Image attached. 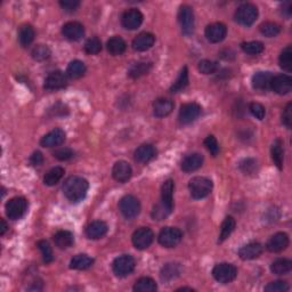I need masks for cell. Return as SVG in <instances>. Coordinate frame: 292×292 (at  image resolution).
I'll return each mask as SVG.
<instances>
[{
  "instance_id": "40",
  "label": "cell",
  "mask_w": 292,
  "mask_h": 292,
  "mask_svg": "<svg viewBox=\"0 0 292 292\" xmlns=\"http://www.w3.org/2000/svg\"><path fill=\"white\" fill-rule=\"evenodd\" d=\"M235 229V219L233 217H226L224 219V222L222 223L221 226V233H219V242H224L226 238L230 237V235L233 233V231Z\"/></svg>"
},
{
  "instance_id": "32",
  "label": "cell",
  "mask_w": 292,
  "mask_h": 292,
  "mask_svg": "<svg viewBox=\"0 0 292 292\" xmlns=\"http://www.w3.org/2000/svg\"><path fill=\"white\" fill-rule=\"evenodd\" d=\"M180 273H181V267L179 264H176V263L166 264L161 269V280L168 282V281H172L174 279L178 278V276L180 275Z\"/></svg>"
},
{
  "instance_id": "24",
  "label": "cell",
  "mask_w": 292,
  "mask_h": 292,
  "mask_svg": "<svg viewBox=\"0 0 292 292\" xmlns=\"http://www.w3.org/2000/svg\"><path fill=\"white\" fill-rule=\"evenodd\" d=\"M263 253V246L257 242L249 243L238 250V256L243 260H252L259 257Z\"/></svg>"
},
{
  "instance_id": "11",
  "label": "cell",
  "mask_w": 292,
  "mask_h": 292,
  "mask_svg": "<svg viewBox=\"0 0 292 292\" xmlns=\"http://www.w3.org/2000/svg\"><path fill=\"white\" fill-rule=\"evenodd\" d=\"M201 112H202V108L199 104L186 103L181 105L178 119H179V122L183 124L192 123L193 121H195L200 117Z\"/></svg>"
},
{
  "instance_id": "34",
  "label": "cell",
  "mask_w": 292,
  "mask_h": 292,
  "mask_svg": "<svg viewBox=\"0 0 292 292\" xmlns=\"http://www.w3.org/2000/svg\"><path fill=\"white\" fill-rule=\"evenodd\" d=\"M35 30L31 25H22L18 30V41H20L21 46L28 47L29 45H31L32 41L35 40Z\"/></svg>"
},
{
  "instance_id": "15",
  "label": "cell",
  "mask_w": 292,
  "mask_h": 292,
  "mask_svg": "<svg viewBox=\"0 0 292 292\" xmlns=\"http://www.w3.org/2000/svg\"><path fill=\"white\" fill-rule=\"evenodd\" d=\"M64 140H65V131L60 128H56L41 138L40 145L44 147H55L62 145Z\"/></svg>"
},
{
  "instance_id": "22",
  "label": "cell",
  "mask_w": 292,
  "mask_h": 292,
  "mask_svg": "<svg viewBox=\"0 0 292 292\" xmlns=\"http://www.w3.org/2000/svg\"><path fill=\"white\" fill-rule=\"evenodd\" d=\"M109 227L106 225V223L103 221H95L90 223L86 229V235L88 238H92V240H98V238H102L105 236L106 233H108Z\"/></svg>"
},
{
  "instance_id": "45",
  "label": "cell",
  "mask_w": 292,
  "mask_h": 292,
  "mask_svg": "<svg viewBox=\"0 0 292 292\" xmlns=\"http://www.w3.org/2000/svg\"><path fill=\"white\" fill-rule=\"evenodd\" d=\"M37 246H38V249L40 250L41 255H43L45 263L49 264V263H52L53 260H54V256H53L52 246H51V244L48 243V241L41 240V241L38 242Z\"/></svg>"
},
{
  "instance_id": "37",
  "label": "cell",
  "mask_w": 292,
  "mask_h": 292,
  "mask_svg": "<svg viewBox=\"0 0 292 292\" xmlns=\"http://www.w3.org/2000/svg\"><path fill=\"white\" fill-rule=\"evenodd\" d=\"M64 169L62 167H54L45 175L44 177V183L47 185V186H54L58 183V181L62 179L64 176Z\"/></svg>"
},
{
  "instance_id": "13",
  "label": "cell",
  "mask_w": 292,
  "mask_h": 292,
  "mask_svg": "<svg viewBox=\"0 0 292 292\" xmlns=\"http://www.w3.org/2000/svg\"><path fill=\"white\" fill-rule=\"evenodd\" d=\"M271 88L279 95H287L292 89V79L287 74H279L272 78Z\"/></svg>"
},
{
  "instance_id": "46",
  "label": "cell",
  "mask_w": 292,
  "mask_h": 292,
  "mask_svg": "<svg viewBox=\"0 0 292 292\" xmlns=\"http://www.w3.org/2000/svg\"><path fill=\"white\" fill-rule=\"evenodd\" d=\"M85 51L89 55H96L102 51V43L101 40L96 37L90 38L86 41L85 44Z\"/></svg>"
},
{
  "instance_id": "12",
  "label": "cell",
  "mask_w": 292,
  "mask_h": 292,
  "mask_svg": "<svg viewBox=\"0 0 292 292\" xmlns=\"http://www.w3.org/2000/svg\"><path fill=\"white\" fill-rule=\"evenodd\" d=\"M143 14L140 10L136 8H131L126 10L122 14V17H121V23L122 26L127 30H136L138 29L143 23Z\"/></svg>"
},
{
  "instance_id": "42",
  "label": "cell",
  "mask_w": 292,
  "mask_h": 292,
  "mask_svg": "<svg viewBox=\"0 0 292 292\" xmlns=\"http://www.w3.org/2000/svg\"><path fill=\"white\" fill-rule=\"evenodd\" d=\"M31 55L33 59L38 60V62H43V60H46L51 58L52 52L46 45H38V46L32 49Z\"/></svg>"
},
{
  "instance_id": "29",
  "label": "cell",
  "mask_w": 292,
  "mask_h": 292,
  "mask_svg": "<svg viewBox=\"0 0 292 292\" xmlns=\"http://www.w3.org/2000/svg\"><path fill=\"white\" fill-rule=\"evenodd\" d=\"M54 242L58 248L67 249L74 243V236L70 231H58L54 235Z\"/></svg>"
},
{
  "instance_id": "58",
  "label": "cell",
  "mask_w": 292,
  "mask_h": 292,
  "mask_svg": "<svg viewBox=\"0 0 292 292\" xmlns=\"http://www.w3.org/2000/svg\"><path fill=\"white\" fill-rule=\"evenodd\" d=\"M8 230V226H7L6 222L1 219V227H0V235H3L6 233V231Z\"/></svg>"
},
{
  "instance_id": "57",
  "label": "cell",
  "mask_w": 292,
  "mask_h": 292,
  "mask_svg": "<svg viewBox=\"0 0 292 292\" xmlns=\"http://www.w3.org/2000/svg\"><path fill=\"white\" fill-rule=\"evenodd\" d=\"M281 12H282V15H284L287 18H289L291 16V13H292V5L291 2H284L282 5V9H281Z\"/></svg>"
},
{
  "instance_id": "18",
  "label": "cell",
  "mask_w": 292,
  "mask_h": 292,
  "mask_svg": "<svg viewBox=\"0 0 292 292\" xmlns=\"http://www.w3.org/2000/svg\"><path fill=\"white\" fill-rule=\"evenodd\" d=\"M62 33L67 40L77 41L80 40L85 35V28L79 22H67L66 24L63 25Z\"/></svg>"
},
{
  "instance_id": "21",
  "label": "cell",
  "mask_w": 292,
  "mask_h": 292,
  "mask_svg": "<svg viewBox=\"0 0 292 292\" xmlns=\"http://www.w3.org/2000/svg\"><path fill=\"white\" fill-rule=\"evenodd\" d=\"M174 189H175V183L172 179L166 180L161 187V203L169 211H173L174 208Z\"/></svg>"
},
{
  "instance_id": "59",
  "label": "cell",
  "mask_w": 292,
  "mask_h": 292,
  "mask_svg": "<svg viewBox=\"0 0 292 292\" xmlns=\"http://www.w3.org/2000/svg\"><path fill=\"white\" fill-rule=\"evenodd\" d=\"M194 291L193 289H191V288H180V289H178L177 291Z\"/></svg>"
},
{
  "instance_id": "9",
  "label": "cell",
  "mask_w": 292,
  "mask_h": 292,
  "mask_svg": "<svg viewBox=\"0 0 292 292\" xmlns=\"http://www.w3.org/2000/svg\"><path fill=\"white\" fill-rule=\"evenodd\" d=\"M119 209L123 217L132 219L137 217L140 212V203L137 198L134 195H124L119 202Z\"/></svg>"
},
{
  "instance_id": "26",
  "label": "cell",
  "mask_w": 292,
  "mask_h": 292,
  "mask_svg": "<svg viewBox=\"0 0 292 292\" xmlns=\"http://www.w3.org/2000/svg\"><path fill=\"white\" fill-rule=\"evenodd\" d=\"M155 154H157V151L151 144H143L135 151V160L140 164H146L152 160Z\"/></svg>"
},
{
  "instance_id": "17",
  "label": "cell",
  "mask_w": 292,
  "mask_h": 292,
  "mask_svg": "<svg viewBox=\"0 0 292 292\" xmlns=\"http://www.w3.org/2000/svg\"><path fill=\"white\" fill-rule=\"evenodd\" d=\"M132 175L130 165L126 161H117L112 168V176L119 183H126Z\"/></svg>"
},
{
  "instance_id": "23",
  "label": "cell",
  "mask_w": 292,
  "mask_h": 292,
  "mask_svg": "<svg viewBox=\"0 0 292 292\" xmlns=\"http://www.w3.org/2000/svg\"><path fill=\"white\" fill-rule=\"evenodd\" d=\"M203 165V157L199 153H192L186 155L181 161V170L185 173H192L201 168Z\"/></svg>"
},
{
  "instance_id": "47",
  "label": "cell",
  "mask_w": 292,
  "mask_h": 292,
  "mask_svg": "<svg viewBox=\"0 0 292 292\" xmlns=\"http://www.w3.org/2000/svg\"><path fill=\"white\" fill-rule=\"evenodd\" d=\"M198 69L201 73H203V74H212L218 70V63L214 62V60H210V59L200 60Z\"/></svg>"
},
{
  "instance_id": "41",
  "label": "cell",
  "mask_w": 292,
  "mask_h": 292,
  "mask_svg": "<svg viewBox=\"0 0 292 292\" xmlns=\"http://www.w3.org/2000/svg\"><path fill=\"white\" fill-rule=\"evenodd\" d=\"M280 66L282 67L284 71L290 72L292 69V51L291 46H287L281 53L280 58H279Z\"/></svg>"
},
{
  "instance_id": "19",
  "label": "cell",
  "mask_w": 292,
  "mask_h": 292,
  "mask_svg": "<svg viewBox=\"0 0 292 292\" xmlns=\"http://www.w3.org/2000/svg\"><path fill=\"white\" fill-rule=\"evenodd\" d=\"M289 245V236L286 233H276L267 242V250L271 252H281Z\"/></svg>"
},
{
  "instance_id": "30",
  "label": "cell",
  "mask_w": 292,
  "mask_h": 292,
  "mask_svg": "<svg viewBox=\"0 0 292 292\" xmlns=\"http://www.w3.org/2000/svg\"><path fill=\"white\" fill-rule=\"evenodd\" d=\"M272 154V160L274 162V165L278 167L279 169L283 168V161H284V149H283V143L281 139H275L274 143L272 145L271 150Z\"/></svg>"
},
{
  "instance_id": "51",
  "label": "cell",
  "mask_w": 292,
  "mask_h": 292,
  "mask_svg": "<svg viewBox=\"0 0 292 292\" xmlns=\"http://www.w3.org/2000/svg\"><path fill=\"white\" fill-rule=\"evenodd\" d=\"M170 212H172V211H169L168 209H167L164 204L159 203L153 208L152 218L154 219V221H162V219L168 217V216L170 215Z\"/></svg>"
},
{
  "instance_id": "56",
  "label": "cell",
  "mask_w": 292,
  "mask_h": 292,
  "mask_svg": "<svg viewBox=\"0 0 292 292\" xmlns=\"http://www.w3.org/2000/svg\"><path fill=\"white\" fill-rule=\"evenodd\" d=\"M30 164L33 167H39L44 164V155L41 154V152L37 151V152L33 153L30 158Z\"/></svg>"
},
{
  "instance_id": "33",
  "label": "cell",
  "mask_w": 292,
  "mask_h": 292,
  "mask_svg": "<svg viewBox=\"0 0 292 292\" xmlns=\"http://www.w3.org/2000/svg\"><path fill=\"white\" fill-rule=\"evenodd\" d=\"M292 269V263L289 259H284V258H280L273 261L271 265V271L273 274L275 275H287L289 274Z\"/></svg>"
},
{
  "instance_id": "6",
  "label": "cell",
  "mask_w": 292,
  "mask_h": 292,
  "mask_svg": "<svg viewBox=\"0 0 292 292\" xmlns=\"http://www.w3.org/2000/svg\"><path fill=\"white\" fill-rule=\"evenodd\" d=\"M183 233L177 227H165L159 234V243L165 248H175L180 243Z\"/></svg>"
},
{
  "instance_id": "25",
  "label": "cell",
  "mask_w": 292,
  "mask_h": 292,
  "mask_svg": "<svg viewBox=\"0 0 292 292\" xmlns=\"http://www.w3.org/2000/svg\"><path fill=\"white\" fill-rule=\"evenodd\" d=\"M174 110V103L168 98H158L153 103L154 116L158 117H165L169 116Z\"/></svg>"
},
{
  "instance_id": "38",
  "label": "cell",
  "mask_w": 292,
  "mask_h": 292,
  "mask_svg": "<svg viewBox=\"0 0 292 292\" xmlns=\"http://www.w3.org/2000/svg\"><path fill=\"white\" fill-rule=\"evenodd\" d=\"M157 289V283L151 278H140L136 281L134 286V291L136 292H154Z\"/></svg>"
},
{
  "instance_id": "2",
  "label": "cell",
  "mask_w": 292,
  "mask_h": 292,
  "mask_svg": "<svg viewBox=\"0 0 292 292\" xmlns=\"http://www.w3.org/2000/svg\"><path fill=\"white\" fill-rule=\"evenodd\" d=\"M191 196L195 200H200L208 196L212 191V181L207 177L196 176L192 178L188 183Z\"/></svg>"
},
{
  "instance_id": "54",
  "label": "cell",
  "mask_w": 292,
  "mask_h": 292,
  "mask_svg": "<svg viewBox=\"0 0 292 292\" xmlns=\"http://www.w3.org/2000/svg\"><path fill=\"white\" fill-rule=\"evenodd\" d=\"M59 6L62 7L65 12L72 13L78 9V7L80 6V1H77V0H65V1H59Z\"/></svg>"
},
{
  "instance_id": "3",
  "label": "cell",
  "mask_w": 292,
  "mask_h": 292,
  "mask_svg": "<svg viewBox=\"0 0 292 292\" xmlns=\"http://www.w3.org/2000/svg\"><path fill=\"white\" fill-rule=\"evenodd\" d=\"M212 276L217 282L227 284L236 279L237 269L232 264H218L212 269Z\"/></svg>"
},
{
  "instance_id": "39",
  "label": "cell",
  "mask_w": 292,
  "mask_h": 292,
  "mask_svg": "<svg viewBox=\"0 0 292 292\" xmlns=\"http://www.w3.org/2000/svg\"><path fill=\"white\" fill-rule=\"evenodd\" d=\"M188 85V71L187 67L184 66L181 69L179 75L176 79V81L174 82V85L170 87V92L172 93H179L181 90H184Z\"/></svg>"
},
{
  "instance_id": "50",
  "label": "cell",
  "mask_w": 292,
  "mask_h": 292,
  "mask_svg": "<svg viewBox=\"0 0 292 292\" xmlns=\"http://www.w3.org/2000/svg\"><path fill=\"white\" fill-rule=\"evenodd\" d=\"M204 146L207 147V150L209 151L212 157H216L219 153V144L215 136H207V138L204 139Z\"/></svg>"
},
{
  "instance_id": "43",
  "label": "cell",
  "mask_w": 292,
  "mask_h": 292,
  "mask_svg": "<svg viewBox=\"0 0 292 292\" xmlns=\"http://www.w3.org/2000/svg\"><path fill=\"white\" fill-rule=\"evenodd\" d=\"M259 30L261 35H264L265 37L274 38L280 33L281 28L280 25L274 23V22H264V23L259 26Z\"/></svg>"
},
{
  "instance_id": "27",
  "label": "cell",
  "mask_w": 292,
  "mask_h": 292,
  "mask_svg": "<svg viewBox=\"0 0 292 292\" xmlns=\"http://www.w3.org/2000/svg\"><path fill=\"white\" fill-rule=\"evenodd\" d=\"M106 48H108V52L113 56L122 55L127 49V44L122 38L119 36H115L110 38L106 43Z\"/></svg>"
},
{
  "instance_id": "14",
  "label": "cell",
  "mask_w": 292,
  "mask_h": 292,
  "mask_svg": "<svg viewBox=\"0 0 292 292\" xmlns=\"http://www.w3.org/2000/svg\"><path fill=\"white\" fill-rule=\"evenodd\" d=\"M206 37L207 39L212 44L221 43L227 35V28L225 24L219 23V22H216V23L209 24L206 28Z\"/></svg>"
},
{
  "instance_id": "5",
  "label": "cell",
  "mask_w": 292,
  "mask_h": 292,
  "mask_svg": "<svg viewBox=\"0 0 292 292\" xmlns=\"http://www.w3.org/2000/svg\"><path fill=\"white\" fill-rule=\"evenodd\" d=\"M178 21H179L181 32L185 36H192L194 32L195 28V18H194V12L191 7L187 5H183L179 8L178 12Z\"/></svg>"
},
{
  "instance_id": "55",
  "label": "cell",
  "mask_w": 292,
  "mask_h": 292,
  "mask_svg": "<svg viewBox=\"0 0 292 292\" xmlns=\"http://www.w3.org/2000/svg\"><path fill=\"white\" fill-rule=\"evenodd\" d=\"M282 122L286 124L287 128H291L292 127V104L289 103L286 109H284L283 115H282Z\"/></svg>"
},
{
  "instance_id": "35",
  "label": "cell",
  "mask_w": 292,
  "mask_h": 292,
  "mask_svg": "<svg viewBox=\"0 0 292 292\" xmlns=\"http://www.w3.org/2000/svg\"><path fill=\"white\" fill-rule=\"evenodd\" d=\"M85 72H86L85 63L79 59H75V60H72L69 65H67L66 75L71 79H78L82 77V75L85 74Z\"/></svg>"
},
{
  "instance_id": "31",
  "label": "cell",
  "mask_w": 292,
  "mask_h": 292,
  "mask_svg": "<svg viewBox=\"0 0 292 292\" xmlns=\"http://www.w3.org/2000/svg\"><path fill=\"white\" fill-rule=\"evenodd\" d=\"M94 264V259L92 257L87 255H77L72 258L70 261V268L77 269V271H85V269H88L92 267Z\"/></svg>"
},
{
  "instance_id": "52",
  "label": "cell",
  "mask_w": 292,
  "mask_h": 292,
  "mask_svg": "<svg viewBox=\"0 0 292 292\" xmlns=\"http://www.w3.org/2000/svg\"><path fill=\"white\" fill-rule=\"evenodd\" d=\"M54 157L59 161H67L74 157V152L69 147H60L54 152Z\"/></svg>"
},
{
  "instance_id": "8",
  "label": "cell",
  "mask_w": 292,
  "mask_h": 292,
  "mask_svg": "<svg viewBox=\"0 0 292 292\" xmlns=\"http://www.w3.org/2000/svg\"><path fill=\"white\" fill-rule=\"evenodd\" d=\"M136 263L135 259L131 256L129 255H122L120 257H117L115 259L112 264V269L113 273L119 278H124L132 273V271L135 269Z\"/></svg>"
},
{
  "instance_id": "20",
  "label": "cell",
  "mask_w": 292,
  "mask_h": 292,
  "mask_svg": "<svg viewBox=\"0 0 292 292\" xmlns=\"http://www.w3.org/2000/svg\"><path fill=\"white\" fill-rule=\"evenodd\" d=\"M155 37L150 32H142L132 40V48L137 52H146L153 47Z\"/></svg>"
},
{
  "instance_id": "1",
  "label": "cell",
  "mask_w": 292,
  "mask_h": 292,
  "mask_svg": "<svg viewBox=\"0 0 292 292\" xmlns=\"http://www.w3.org/2000/svg\"><path fill=\"white\" fill-rule=\"evenodd\" d=\"M89 184L85 178L79 176H72L64 181L63 193L71 202H79L87 195Z\"/></svg>"
},
{
  "instance_id": "16",
  "label": "cell",
  "mask_w": 292,
  "mask_h": 292,
  "mask_svg": "<svg viewBox=\"0 0 292 292\" xmlns=\"http://www.w3.org/2000/svg\"><path fill=\"white\" fill-rule=\"evenodd\" d=\"M67 78L66 74L62 71H54L48 74V77L45 80L44 87L48 90H58L62 89L66 86Z\"/></svg>"
},
{
  "instance_id": "48",
  "label": "cell",
  "mask_w": 292,
  "mask_h": 292,
  "mask_svg": "<svg viewBox=\"0 0 292 292\" xmlns=\"http://www.w3.org/2000/svg\"><path fill=\"white\" fill-rule=\"evenodd\" d=\"M240 169L241 172L245 175H252L257 172V161L255 159H244L240 162Z\"/></svg>"
},
{
  "instance_id": "28",
  "label": "cell",
  "mask_w": 292,
  "mask_h": 292,
  "mask_svg": "<svg viewBox=\"0 0 292 292\" xmlns=\"http://www.w3.org/2000/svg\"><path fill=\"white\" fill-rule=\"evenodd\" d=\"M272 78L271 72H258L252 77V87L257 90H267L271 88Z\"/></svg>"
},
{
  "instance_id": "53",
  "label": "cell",
  "mask_w": 292,
  "mask_h": 292,
  "mask_svg": "<svg viewBox=\"0 0 292 292\" xmlns=\"http://www.w3.org/2000/svg\"><path fill=\"white\" fill-rule=\"evenodd\" d=\"M249 110L251 112V115L257 117L258 120H263L265 116H266V110L259 103H251L249 106Z\"/></svg>"
},
{
  "instance_id": "36",
  "label": "cell",
  "mask_w": 292,
  "mask_h": 292,
  "mask_svg": "<svg viewBox=\"0 0 292 292\" xmlns=\"http://www.w3.org/2000/svg\"><path fill=\"white\" fill-rule=\"evenodd\" d=\"M152 69V64L147 63V62H138L132 64L130 66V69L128 71V75L132 79L139 78L142 77L144 74H147L150 72V70Z\"/></svg>"
},
{
  "instance_id": "7",
  "label": "cell",
  "mask_w": 292,
  "mask_h": 292,
  "mask_svg": "<svg viewBox=\"0 0 292 292\" xmlns=\"http://www.w3.org/2000/svg\"><path fill=\"white\" fill-rule=\"evenodd\" d=\"M26 209H28V201L22 196L10 199L6 203V215L12 221H17L23 217Z\"/></svg>"
},
{
  "instance_id": "44",
  "label": "cell",
  "mask_w": 292,
  "mask_h": 292,
  "mask_svg": "<svg viewBox=\"0 0 292 292\" xmlns=\"http://www.w3.org/2000/svg\"><path fill=\"white\" fill-rule=\"evenodd\" d=\"M242 51L249 55H259L264 52V45L260 41H248L241 45Z\"/></svg>"
},
{
  "instance_id": "10",
  "label": "cell",
  "mask_w": 292,
  "mask_h": 292,
  "mask_svg": "<svg viewBox=\"0 0 292 292\" xmlns=\"http://www.w3.org/2000/svg\"><path fill=\"white\" fill-rule=\"evenodd\" d=\"M132 244L136 249L138 250H145L152 244L154 240V234L152 230L149 227H140V229L136 230L134 234H132Z\"/></svg>"
},
{
  "instance_id": "49",
  "label": "cell",
  "mask_w": 292,
  "mask_h": 292,
  "mask_svg": "<svg viewBox=\"0 0 292 292\" xmlns=\"http://www.w3.org/2000/svg\"><path fill=\"white\" fill-rule=\"evenodd\" d=\"M289 290V284L286 281H274L265 287L266 292H287Z\"/></svg>"
},
{
  "instance_id": "4",
  "label": "cell",
  "mask_w": 292,
  "mask_h": 292,
  "mask_svg": "<svg viewBox=\"0 0 292 292\" xmlns=\"http://www.w3.org/2000/svg\"><path fill=\"white\" fill-rule=\"evenodd\" d=\"M258 17V8L252 3H243L235 12V21L244 26L255 23Z\"/></svg>"
}]
</instances>
